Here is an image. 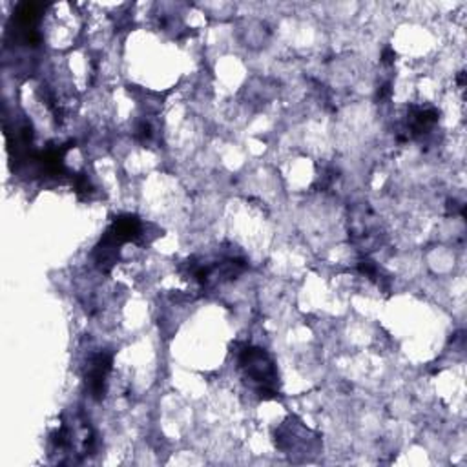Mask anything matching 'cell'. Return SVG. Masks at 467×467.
<instances>
[{
    "label": "cell",
    "mask_w": 467,
    "mask_h": 467,
    "mask_svg": "<svg viewBox=\"0 0 467 467\" xmlns=\"http://www.w3.org/2000/svg\"><path fill=\"white\" fill-rule=\"evenodd\" d=\"M241 367L245 369L246 377L251 378L261 391L263 398H276V370L261 349H245L239 356Z\"/></svg>",
    "instance_id": "cell-1"
},
{
    "label": "cell",
    "mask_w": 467,
    "mask_h": 467,
    "mask_svg": "<svg viewBox=\"0 0 467 467\" xmlns=\"http://www.w3.org/2000/svg\"><path fill=\"white\" fill-rule=\"evenodd\" d=\"M110 369H112V356L110 354L101 353V354H96L91 358V362L88 365V380L86 382H88V387H90L93 398H103Z\"/></svg>",
    "instance_id": "cell-2"
}]
</instances>
